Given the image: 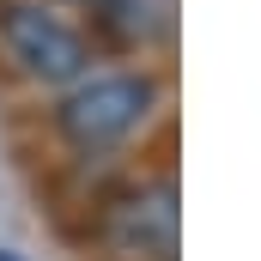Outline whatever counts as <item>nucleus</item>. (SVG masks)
Wrapping results in <instances>:
<instances>
[{
	"label": "nucleus",
	"instance_id": "obj_1",
	"mask_svg": "<svg viewBox=\"0 0 261 261\" xmlns=\"http://www.w3.org/2000/svg\"><path fill=\"white\" fill-rule=\"evenodd\" d=\"M164 103L158 73H103V79H79L55 110V128L73 152L97 158L110 146H122L128 134L152 122V110Z\"/></svg>",
	"mask_w": 261,
	"mask_h": 261
},
{
	"label": "nucleus",
	"instance_id": "obj_4",
	"mask_svg": "<svg viewBox=\"0 0 261 261\" xmlns=\"http://www.w3.org/2000/svg\"><path fill=\"white\" fill-rule=\"evenodd\" d=\"M91 12H103V24L122 37V43H164L170 24H176V0H85Z\"/></svg>",
	"mask_w": 261,
	"mask_h": 261
},
{
	"label": "nucleus",
	"instance_id": "obj_2",
	"mask_svg": "<svg viewBox=\"0 0 261 261\" xmlns=\"http://www.w3.org/2000/svg\"><path fill=\"white\" fill-rule=\"evenodd\" d=\"M0 37H6V55L43 85H79L85 67H91V43L67 18L43 12V6H24V0H12L0 12Z\"/></svg>",
	"mask_w": 261,
	"mask_h": 261
},
{
	"label": "nucleus",
	"instance_id": "obj_5",
	"mask_svg": "<svg viewBox=\"0 0 261 261\" xmlns=\"http://www.w3.org/2000/svg\"><path fill=\"white\" fill-rule=\"evenodd\" d=\"M0 261H24V255H18V249H0Z\"/></svg>",
	"mask_w": 261,
	"mask_h": 261
},
{
	"label": "nucleus",
	"instance_id": "obj_3",
	"mask_svg": "<svg viewBox=\"0 0 261 261\" xmlns=\"http://www.w3.org/2000/svg\"><path fill=\"white\" fill-rule=\"evenodd\" d=\"M110 237L140 261H176V182L134 189L110 213Z\"/></svg>",
	"mask_w": 261,
	"mask_h": 261
}]
</instances>
